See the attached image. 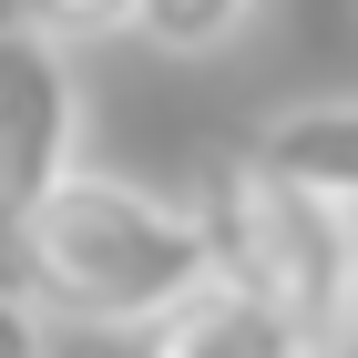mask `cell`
I'll return each mask as SVG.
<instances>
[{"instance_id": "1", "label": "cell", "mask_w": 358, "mask_h": 358, "mask_svg": "<svg viewBox=\"0 0 358 358\" xmlns=\"http://www.w3.org/2000/svg\"><path fill=\"white\" fill-rule=\"evenodd\" d=\"M10 276L21 297L62 328H164L185 297L215 287V246H205V215L194 194L134 185V174H62L31 225L10 236Z\"/></svg>"}, {"instance_id": "2", "label": "cell", "mask_w": 358, "mask_h": 358, "mask_svg": "<svg viewBox=\"0 0 358 358\" xmlns=\"http://www.w3.org/2000/svg\"><path fill=\"white\" fill-rule=\"evenodd\" d=\"M194 215H205V246H215V287L276 307L287 328H307L317 358H338V338H348L358 236L328 215V205L287 194L276 174H256L246 154H225V164L205 174V194H194Z\"/></svg>"}, {"instance_id": "3", "label": "cell", "mask_w": 358, "mask_h": 358, "mask_svg": "<svg viewBox=\"0 0 358 358\" xmlns=\"http://www.w3.org/2000/svg\"><path fill=\"white\" fill-rule=\"evenodd\" d=\"M83 174V83L72 52L31 21H0V246L31 225V205Z\"/></svg>"}, {"instance_id": "4", "label": "cell", "mask_w": 358, "mask_h": 358, "mask_svg": "<svg viewBox=\"0 0 358 358\" xmlns=\"http://www.w3.org/2000/svg\"><path fill=\"white\" fill-rule=\"evenodd\" d=\"M246 164L276 174L287 194H307V205H328V215L358 236V92L266 113V123H256V143H246Z\"/></svg>"}, {"instance_id": "5", "label": "cell", "mask_w": 358, "mask_h": 358, "mask_svg": "<svg viewBox=\"0 0 358 358\" xmlns=\"http://www.w3.org/2000/svg\"><path fill=\"white\" fill-rule=\"evenodd\" d=\"M143 358H317L307 328H287L276 307L236 297V287H205L164 317V328H143Z\"/></svg>"}, {"instance_id": "6", "label": "cell", "mask_w": 358, "mask_h": 358, "mask_svg": "<svg viewBox=\"0 0 358 358\" xmlns=\"http://www.w3.org/2000/svg\"><path fill=\"white\" fill-rule=\"evenodd\" d=\"M246 21H256V0H134V31L154 41V52H174V62L225 52Z\"/></svg>"}, {"instance_id": "7", "label": "cell", "mask_w": 358, "mask_h": 358, "mask_svg": "<svg viewBox=\"0 0 358 358\" xmlns=\"http://www.w3.org/2000/svg\"><path fill=\"white\" fill-rule=\"evenodd\" d=\"M10 21H31L41 41H113V31H134V0H21Z\"/></svg>"}, {"instance_id": "8", "label": "cell", "mask_w": 358, "mask_h": 358, "mask_svg": "<svg viewBox=\"0 0 358 358\" xmlns=\"http://www.w3.org/2000/svg\"><path fill=\"white\" fill-rule=\"evenodd\" d=\"M41 348H52V317L21 287H0V358H41Z\"/></svg>"}, {"instance_id": "9", "label": "cell", "mask_w": 358, "mask_h": 358, "mask_svg": "<svg viewBox=\"0 0 358 358\" xmlns=\"http://www.w3.org/2000/svg\"><path fill=\"white\" fill-rule=\"evenodd\" d=\"M338 358H358V276H348V338H338Z\"/></svg>"}]
</instances>
